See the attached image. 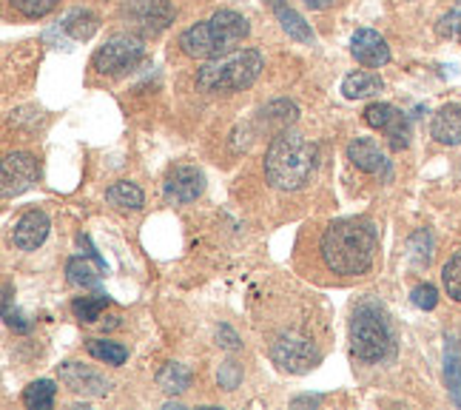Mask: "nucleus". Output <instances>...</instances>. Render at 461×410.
<instances>
[{"label":"nucleus","instance_id":"obj_32","mask_svg":"<svg viewBox=\"0 0 461 410\" xmlns=\"http://www.w3.org/2000/svg\"><path fill=\"white\" fill-rule=\"evenodd\" d=\"M438 32L445 34V38H461V6H456L453 12H447L445 17H441Z\"/></svg>","mask_w":461,"mask_h":410},{"label":"nucleus","instance_id":"obj_17","mask_svg":"<svg viewBox=\"0 0 461 410\" xmlns=\"http://www.w3.org/2000/svg\"><path fill=\"white\" fill-rule=\"evenodd\" d=\"M271 9L276 14L279 26L288 32V38L299 41V43H313V29L305 23V17L296 9H291L285 0H271Z\"/></svg>","mask_w":461,"mask_h":410},{"label":"nucleus","instance_id":"obj_25","mask_svg":"<svg viewBox=\"0 0 461 410\" xmlns=\"http://www.w3.org/2000/svg\"><path fill=\"white\" fill-rule=\"evenodd\" d=\"M63 29H66L68 34H72L75 41H86V38H92V34L97 32V17H95L92 12H80V9H75L72 14L66 17Z\"/></svg>","mask_w":461,"mask_h":410},{"label":"nucleus","instance_id":"obj_8","mask_svg":"<svg viewBox=\"0 0 461 410\" xmlns=\"http://www.w3.org/2000/svg\"><path fill=\"white\" fill-rule=\"evenodd\" d=\"M122 21L137 34H159L174 23V6L168 0H126L122 4Z\"/></svg>","mask_w":461,"mask_h":410},{"label":"nucleus","instance_id":"obj_16","mask_svg":"<svg viewBox=\"0 0 461 410\" xmlns=\"http://www.w3.org/2000/svg\"><path fill=\"white\" fill-rule=\"evenodd\" d=\"M430 134L441 146H458L461 142V103H447L433 114Z\"/></svg>","mask_w":461,"mask_h":410},{"label":"nucleus","instance_id":"obj_11","mask_svg":"<svg viewBox=\"0 0 461 410\" xmlns=\"http://www.w3.org/2000/svg\"><path fill=\"white\" fill-rule=\"evenodd\" d=\"M205 188V177L200 169H194V166H176L171 174H168V180L163 186V194H166V200L174 203V205H185V203H194L203 194Z\"/></svg>","mask_w":461,"mask_h":410},{"label":"nucleus","instance_id":"obj_20","mask_svg":"<svg viewBox=\"0 0 461 410\" xmlns=\"http://www.w3.org/2000/svg\"><path fill=\"white\" fill-rule=\"evenodd\" d=\"M296 114L299 112H296V105L291 100H274L259 112V120H262L265 129H276V134H279V132H285L291 126V123L296 120Z\"/></svg>","mask_w":461,"mask_h":410},{"label":"nucleus","instance_id":"obj_2","mask_svg":"<svg viewBox=\"0 0 461 410\" xmlns=\"http://www.w3.org/2000/svg\"><path fill=\"white\" fill-rule=\"evenodd\" d=\"M316 163V142H311L305 134L285 129L271 140L268 154H265V177L279 191H299L305 183H311Z\"/></svg>","mask_w":461,"mask_h":410},{"label":"nucleus","instance_id":"obj_21","mask_svg":"<svg viewBox=\"0 0 461 410\" xmlns=\"http://www.w3.org/2000/svg\"><path fill=\"white\" fill-rule=\"evenodd\" d=\"M157 385L166 390V394H183L191 385V370L180 362H168L163 370L157 373Z\"/></svg>","mask_w":461,"mask_h":410},{"label":"nucleus","instance_id":"obj_27","mask_svg":"<svg viewBox=\"0 0 461 410\" xmlns=\"http://www.w3.org/2000/svg\"><path fill=\"white\" fill-rule=\"evenodd\" d=\"M441 282H445L447 296L456 299V302H461V251H456L445 262V269H441Z\"/></svg>","mask_w":461,"mask_h":410},{"label":"nucleus","instance_id":"obj_22","mask_svg":"<svg viewBox=\"0 0 461 410\" xmlns=\"http://www.w3.org/2000/svg\"><path fill=\"white\" fill-rule=\"evenodd\" d=\"M55 394H58V387L51 379H38V382H32L26 390H23V405L32 407V410H46L55 405Z\"/></svg>","mask_w":461,"mask_h":410},{"label":"nucleus","instance_id":"obj_29","mask_svg":"<svg viewBox=\"0 0 461 410\" xmlns=\"http://www.w3.org/2000/svg\"><path fill=\"white\" fill-rule=\"evenodd\" d=\"M411 257L416 265H428L433 260V237L430 231H416L411 237Z\"/></svg>","mask_w":461,"mask_h":410},{"label":"nucleus","instance_id":"obj_9","mask_svg":"<svg viewBox=\"0 0 461 410\" xmlns=\"http://www.w3.org/2000/svg\"><path fill=\"white\" fill-rule=\"evenodd\" d=\"M34 183H38V159L29 151L6 154L4 169H0V191H4V200L21 197Z\"/></svg>","mask_w":461,"mask_h":410},{"label":"nucleus","instance_id":"obj_18","mask_svg":"<svg viewBox=\"0 0 461 410\" xmlns=\"http://www.w3.org/2000/svg\"><path fill=\"white\" fill-rule=\"evenodd\" d=\"M384 88V80L374 71H353L342 80V95L348 100H365V97H376Z\"/></svg>","mask_w":461,"mask_h":410},{"label":"nucleus","instance_id":"obj_7","mask_svg":"<svg viewBox=\"0 0 461 410\" xmlns=\"http://www.w3.org/2000/svg\"><path fill=\"white\" fill-rule=\"evenodd\" d=\"M271 360L288 373H308L322 362V351H319L308 336L299 333H282L271 342Z\"/></svg>","mask_w":461,"mask_h":410},{"label":"nucleus","instance_id":"obj_23","mask_svg":"<svg viewBox=\"0 0 461 410\" xmlns=\"http://www.w3.org/2000/svg\"><path fill=\"white\" fill-rule=\"evenodd\" d=\"M66 274H68V282H72V285H80V288H97L103 269H92L86 260L72 257L66 262Z\"/></svg>","mask_w":461,"mask_h":410},{"label":"nucleus","instance_id":"obj_6","mask_svg":"<svg viewBox=\"0 0 461 410\" xmlns=\"http://www.w3.org/2000/svg\"><path fill=\"white\" fill-rule=\"evenodd\" d=\"M146 55V46L137 34H114V38L105 41L92 58V66L100 75H122V71H131Z\"/></svg>","mask_w":461,"mask_h":410},{"label":"nucleus","instance_id":"obj_13","mask_svg":"<svg viewBox=\"0 0 461 410\" xmlns=\"http://www.w3.org/2000/svg\"><path fill=\"white\" fill-rule=\"evenodd\" d=\"M348 159L365 174L390 177V159L384 157V151L376 146L374 140H365V137L350 140L348 142Z\"/></svg>","mask_w":461,"mask_h":410},{"label":"nucleus","instance_id":"obj_3","mask_svg":"<svg viewBox=\"0 0 461 410\" xmlns=\"http://www.w3.org/2000/svg\"><path fill=\"white\" fill-rule=\"evenodd\" d=\"M248 32H251V26H248L242 14L222 9L217 14H211L208 21L188 26L180 34V49L188 58L214 60L228 55V51H234L248 38Z\"/></svg>","mask_w":461,"mask_h":410},{"label":"nucleus","instance_id":"obj_24","mask_svg":"<svg viewBox=\"0 0 461 410\" xmlns=\"http://www.w3.org/2000/svg\"><path fill=\"white\" fill-rule=\"evenodd\" d=\"M86 351L95 356V360L105 362V365H122L129 360V351L117 345V342H105V340H88Z\"/></svg>","mask_w":461,"mask_h":410},{"label":"nucleus","instance_id":"obj_10","mask_svg":"<svg viewBox=\"0 0 461 410\" xmlns=\"http://www.w3.org/2000/svg\"><path fill=\"white\" fill-rule=\"evenodd\" d=\"M365 123L370 129L384 132V137L390 140V146L396 151L407 149L411 142V126H407V117L390 103H370L365 109Z\"/></svg>","mask_w":461,"mask_h":410},{"label":"nucleus","instance_id":"obj_4","mask_svg":"<svg viewBox=\"0 0 461 410\" xmlns=\"http://www.w3.org/2000/svg\"><path fill=\"white\" fill-rule=\"evenodd\" d=\"M262 68L265 60L257 49H234L222 58L208 60L197 71V88L200 92H242L254 86Z\"/></svg>","mask_w":461,"mask_h":410},{"label":"nucleus","instance_id":"obj_15","mask_svg":"<svg viewBox=\"0 0 461 410\" xmlns=\"http://www.w3.org/2000/svg\"><path fill=\"white\" fill-rule=\"evenodd\" d=\"M60 379L66 382L68 390H75L80 396H103L109 390V382H105L97 370L83 368L77 362H66L60 368Z\"/></svg>","mask_w":461,"mask_h":410},{"label":"nucleus","instance_id":"obj_1","mask_svg":"<svg viewBox=\"0 0 461 410\" xmlns=\"http://www.w3.org/2000/svg\"><path fill=\"white\" fill-rule=\"evenodd\" d=\"M379 231L370 220H336L325 228L319 240L325 269L339 277L367 274L376 260Z\"/></svg>","mask_w":461,"mask_h":410},{"label":"nucleus","instance_id":"obj_31","mask_svg":"<svg viewBox=\"0 0 461 410\" xmlns=\"http://www.w3.org/2000/svg\"><path fill=\"white\" fill-rule=\"evenodd\" d=\"M411 299H413V305H416V308H421V311H433V308L438 305V291L433 288L430 282H421V285H416V288H413Z\"/></svg>","mask_w":461,"mask_h":410},{"label":"nucleus","instance_id":"obj_14","mask_svg":"<svg viewBox=\"0 0 461 410\" xmlns=\"http://www.w3.org/2000/svg\"><path fill=\"white\" fill-rule=\"evenodd\" d=\"M49 237V217L43 211H29L17 220L14 231H12V242L21 248V251H34L41 248Z\"/></svg>","mask_w":461,"mask_h":410},{"label":"nucleus","instance_id":"obj_12","mask_svg":"<svg viewBox=\"0 0 461 410\" xmlns=\"http://www.w3.org/2000/svg\"><path fill=\"white\" fill-rule=\"evenodd\" d=\"M350 51H353V58L367 68H379V66L390 63V46L374 29H359L357 34H353Z\"/></svg>","mask_w":461,"mask_h":410},{"label":"nucleus","instance_id":"obj_26","mask_svg":"<svg viewBox=\"0 0 461 410\" xmlns=\"http://www.w3.org/2000/svg\"><path fill=\"white\" fill-rule=\"evenodd\" d=\"M105 305H109V296L105 294H95V296H80L72 302V311L77 319H83V323H97L100 314L105 311Z\"/></svg>","mask_w":461,"mask_h":410},{"label":"nucleus","instance_id":"obj_5","mask_svg":"<svg viewBox=\"0 0 461 410\" xmlns=\"http://www.w3.org/2000/svg\"><path fill=\"white\" fill-rule=\"evenodd\" d=\"M350 348L362 362H382L393 356V333H390L387 319L374 305H362L353 314Z\"/></svg>","mask_w":461,"mask_h":410},{"label":"nucleus","instance_id":"obj_35","mask_svg":"<svg viewBox=\"0 0 461 410\" xmlns=\"http://www.w3.org/2000/svg\"><path fill=\"white\" fill-rule=\"evenodd\" d=\"M333 4H339V0H305V6H311V9H316V12L330 9Z\"/></svg>","mask_w":461,"mask_h":410},{"label":"nucleus","instance_id":"obj_19","mask_svg":"<svg viewBox=\"0 0 461 410\" xmlns=\"http://www.w3.org/2000/svg\"><path fill=\"white\" fill-rule=\"evenodd\" d=\"M105 200H109L114 208H122V211H137L143 208L146 203V194L140 186L129 183V180H120L114 186H109V191H105Z\"/></svg>","mask_w":461,"mask_h":410},{"label":"nucleus","instance_id":"obj_33","mask_svg":"<svg viewBox=\"0 0 461 410\" xmlns=\"http://www.w3.org/2000/svg\"><path fill=\"white\" fill-rule=\"evenodd\" d=\"M240 379H242V373H240V368H237L234 362H225V365L220 368V382H222L225 390H234Z\"/></svg>","mask_w":461,"mask_h":410},{"label":"nucleus","instance_id":"obj_28","mask_svg":"<svg viewBox=\"0 0 461 410\" xmlns=\"http://www.w3.org/2000/svg\"><path fill=\"white\" fill-rule=\"evenodd\" d=\"M445 379H447V387L456 399V405L461 407V362H458V348L450 345L447 353H445Z\"/></svg>","mask_w":461,"mask_h":410},{"label":"nucleus","instance_id":"obj_30","mask_svg":"<svg viewBox=\"0 0 461 410\" xmlns=\"http://www.w3.org/2000/svg\"><path fill=\"white\" fill-rule=\"evenodd\" d=\"M9 4L23 17H46L51 9L58 6V0H9Z\"/></svg>","mask_w":461,"mask_h":410},{"label":"nucleus","instance_id":"obj_34","mask_svg":"<svg viewBox=\"0 0 461 410\" xmlns=\"http://www.w3.org/2000/svg\"><path fill=\"white\" fill-rule=\"evenodd\" d=\"M217 340H222V342H220L222 348H230V351L240 348V336H237L234 331H230L228 325H222V328L217 331Z\"/></svg>","mask_w":461,"mask_h":410}]
</instances>
